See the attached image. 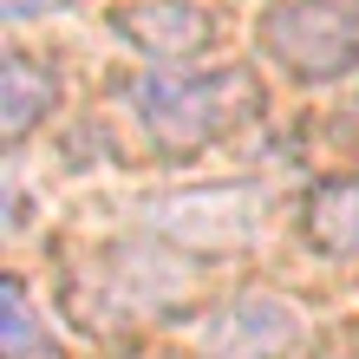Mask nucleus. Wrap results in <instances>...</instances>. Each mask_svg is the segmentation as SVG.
Returning a JSON list of instances; mask_svg holds the SVG:
<instances>
[{
  "mask_svg": "<svg viewBox=\"0 0 359 359\" xmlns=\"http://www.w3.org/2000/svg\"><path fill=\"white\" fill-rule=\"evenodd\" d=\"M268 104L255 66H144L124 79V111L163 157H196Z\"/></svg>",
  "mask_w": 359,
  "mask_h": 359,
  "instance_id": "obj_1",
  "label": "nucleus"
},
{
  "mask_svg": "<svg viewBox=\"0 0 359 359\" xmlns=\"http://www.w3.org/2000/svg\"><path fill=\"white\" fill-rule=\"evenodd\" d=\"M255 39L294 86H340L359 72V0H268Z\"/></svg>",
  "mask_w": 359,
  "mask_h": 359,
  "instance_id": "obj_2",
  "label": "nucleus"
},
{
  "mask_svg": "<svg viewBox=\"0 0 359 359\" xmlns=\"http://www.w3.org/2000/svg\"><path fill=\"white\" fill-rule=\"evenodd\" d=\"M111 33L157 66H183L216 46V13L196 0H131V7H111Z\"/></svg>",
  "mask_w": 359,
  "mask_h": 359,
  "instance_id": "obj_3",
  "label": "nucleus"
},
{
  "mask_svg": "<svg viewBox=\"0 0 359 359\" xmlns=\"http://www.w3.org/2000/svg\"><path fill=\"white\" fill-rule=\"evenodd\" d=\"M294 340H301V313L287 301H274V294H242L209 327V353L216 359H281Z\"/></svg>",
  "mask_w": 359,
  "mask_h": 359,
  "instance_id": "obj_4",
  "label": "nucleus"
},
{
  "mask_svg": "<svg viewBox=\"0 0 359 359\" xmlns=\"http://www.w3.org/2000/svg\"><path fill=\"white\" fill-rule=\"evenodd\" d=\"M59 111V72L39 66V53H7L0 59V144L20 151L39 124Z\"/></svg>",
  "mask_w": 359,
  "mask_h": 359,
  "instance_id": "obj_5",
  "label": "nucleus"
},
{
  "mask_svg": "<svg viewBox=\"0 0 359 359\" xmlns=\"http://www.w3.org/2000/svg\"><path fill=\"white\" fill-rule=\"evenodd\" d=\"M301 242L327 262H359V170L327 177L301 196Z\"/></svg>",
  "mask_w": 359,
  "mask_h": 359,
  "instance_id": "obj_6",
  "label": "nucleus"
},
{
  "mask_svg": "<svg viewBox=\"0 0 359 359\" xmlns=\"http://www.w3.org/2000/svg\"><path fill=\"white\" fill-rule=\"evenodd\" d=\"M0 359H66V346L39 320V307H33V294H27L20 274L0 281Z\"/></svg>",
  "mask_w": 359,
  "mask_h": 359,
  "instance_id": "obj_7",
  "label": "nucleus"
},
{
  "mask_svg": "<svg viewBox=\"0 0 359 359\" xmlns=\"http://www.w3.org/2000/svg\"><path fill=\"white\" fill-rule=\"evenodd\" d=\"M72 0H0V20L7 27H27V20H46V13H66Z\"/></svg>",
  "mask_w": 359,
  "mask_h": 359,
  "instance_id": "obj_8",
  "label": "nucleus"
}]
</instances>
